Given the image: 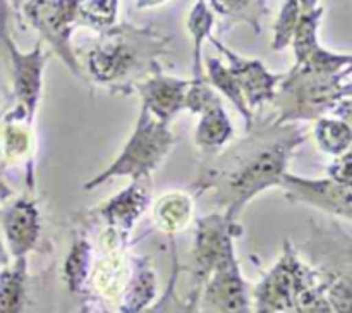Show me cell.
<instances>
[{
	"instance_id": "33",
	"label": "cell",
	"mask_w": 352,
	"mask_h": 313,
	"mask_svg": "<svg viewBox=\"0 0 352 313\" xmlns=\"http://www.w3.org/2000/svg\"><path fill=\"white\" fill-rule=\"evenodd\" d=\"M298 3L302 12H309V10L316 9L320 6V0H298Z\"/></svg>"
},
{
	"instance_id": "3",
	"label": "cell",
	"mask_w": 352,
	"mask_h": 313,
	"mask_svg": "<svg viewBox=\"0 0 352 313\" xmlns=\"http://www.w3.org/2000/svg\"><path fill=\"white\" fill-rule=\"evenodd\" d=\"M352 67L339 72H322L296 69L284 72V79L275 91L277 124H296L315 120L322 116L351 119Z\"/></svg>"
},
{
	"instance_id": "2",
	"label": "cell",
	"mask_w": 352,
	"mask_h": 313,
	"mask_svg": "<svg viewBox=\"0 0 352 313\" xmlns=\"http://www.w3.org/2000/svg\"><path fill=\"white\" fill-rule=\"evenodd\" d=\"M168 38L148 28L116 24L102 31L98 43L86 54V71L93 83L113 93L133 91L167 54Z\"/></svg>"
},
{
	"instance_id": "11",
	"label": "cell",
	"mask_w": 352,
	"mask_h": 313,
	"mask_svg": "<svg viewBox=\"0 0 352 313\" xmlns=\"http://www.w3.org/2000/svg\"><path fill=\"white\" fill-rule=\"evenodd\" d=\"M151 196H153L151 177H141L131 179L122 191L103 202L96 212L105 224V236L127 246L138 220L150 206Z\"/></svg>"
},
{
	"instance_id": "15",
	"label": "cell",
	"mask_w": 352,
	"mask_h": 313,
	"mask_svg": "<svg viewBox=\"0 0 352 313\" xmlns=\"http://www.w3.org/2000/svg\"><path fill=\"white\" fill-rule=\"evenodd\" d=\"M2 155L6 162L26 160V188L33 193L34 189V153H36V136L33 122L26 119L24 114L12 109L3 117L2 133Z\"/></svg>"
},
{
	"instance_id": "21",
	"label": "cell",
	"mask_w": 352,
	"mask_h": 313,
	"mask_svg": "<svg viewBox=\"0 0 352 313\" xmlns=\"http://www.w3.org/2000/svg\"><path fill=\"white\" fill-rule=\"evenodd\" d=\"M28 292V258H12L0 270V313H24Z\"/></svg>"
},
{
	"instance_id": "37",
	"label": "cell",
	"mask_w": 352,
	"mask_h": 313,
	"mask_svg": "<svg viewBox=\"0 0 352 313\" xmlns=\"http://www.w3.org/2000/svg\"><path fill=\"white\" fill-rule=\"evenodd\" d=\"M201 313H208V312H206V310H201Z\"/></svg>"
},
{
	"instance_id": "28",
	"label": "cell",
	"mask_w": 352,
	"mask_h": 313,
	"mask_svg": "<svg viewBox=\"0 0 352 313\" xmlns=\"http://www.w3.org/2000/svg\"><path fill=\"white\" fill-rule=\"evenodd\" d=\"M330 275L320 277L318 281L311 282L299 292L291 313H333L329 299H327L325 289L329 284Z\"/></svg>"
},
{
	"instance_id": "1",
	"label": "cell",
	"mask_w": 352,
	"mask_h": 313,
	"mask_svg": "<svg viewBox=\"0 0 352 313\" xmlns=\"http://www.w3.org/2000/svg\"><path fill=\"white\" fill-rule=\"evenodd\" d=\"M306 140L308 133L296 124H263L254 116L248 136L205 162L191 188L212 195L223 215L239 222L243 210L258 195L278 188L292 155Z\"/></svg>"
},
{
	"instance_id": "12",
	"label": "cell",
	"mask_w": 352,
	"mask_h": 313,
	"mask_svg": "<svg viewBox=\"0 0 352 313\" xmlns=\"http://www.w3.org/2000/svg\"><path fill=\"white\" fill-rule=\"evenodd\" d=\"M208 41L227 58V67L239 85L248 109L256 116V110L260 107H263L265 103H272L278 85L284 79V72L268 71L263 62L258 58L241 57L213 34L208 38Z\"/></svg>"
},
{
	"instance_id": "36",
	"label": "cell",
	"mask_w": 352,
	"mask_h": 313,
	"mask_svg": "<svg viewBox=\"0 0 352 313\" xmlns=\"http://www.w3.org/2000/svg\"><path fill=\"white\" fill-rule=\"evenodd\" d=\"M78 313H89V306L88 305H82L81 310H79Z\"/></svg>"
},
{
	"instance_id": "29",
	"label": "cell",
	"mask_w": 352,
	"mask_h": 313,
	"mask_svg": "<svg viewBox=\"0 0 352 313\" xmlns=\"http://www.w3.org/2000/svg\"><path fill=\"white\" fill-rule=\"evenodd\" d=\"M333 313H352V285L349 275H332L325 289Z\"/></svg>"
},
{
	"instance_id": "7",
	"label": "cell",
	"mask_w": 352,
	"mask_h": 313,
	"mask_svg": "<svg viewBox=\"0 0 352 313\" xmlns=\"http://www.w3.org/2000/svg\"><path fill=\"white\" fill-rule=\"evenodd\" d=\"M21 12L41 41L50 45L72 76L81 78V65L72 47V33L79 24V0H26L21 2Z\"/></svg>"
},
{
	"instance_id": "10",
	"label": "cell",
	"mask_w": 352,
	"mask_h": 313,
	"mask_svg": "<svg viewBox=\"0 0 352 313\" xmlns=\"http://www.w3.org/2000/svg\"><path fill=\"white\" fill-rule=\"evenodd\" d=\"M201 294L203 310L208 313H251L250 291L237 261L236 246L220 258Z\"/></svg>"
},
{
	"instance_id": "8",
	"label": "cell",
	"mask_w": 352,
	"mask_h": 313,
	"mask_svg": "<svg viewBox=\"0 0 352 313\" xmlns=\"http://www.w3.org/2000/svg\"><path fill=\"white\" fill-rule=\"evenodd\" d=\"M241 233L243 227L239 226V222H232L222 212L208 213L196 220L191 253V274L195 288L203 289L220 258L230 248H234V241L241 236Z\"/></svg>"
},
{
	"instance_id": "35",
	"label": "cell",
	"mask_w": 352,
	"mask_h": 313,
	"mask_svg": "<svg viewBox=\"0 0 352 313\" xmlns=\"http://www.w3.org/2000/svg\"><path fill=\"white\" fill-rule=\"evenodd\" d=\"M9 263V253H7V248L2 241V230H0V265Z\"/></svg>"
},
{
	"instance_id": "31",
	"label": "cell",
	"mask_w": 352,
	"mask_h": 313,
	"mask_svg": "<svg viewBox=\"0 0 352 313\" xmlns=\"http://www.w3.org/2000/svg\"><path fill=\"white\" fill-rule=\"evenodd\" d=\"M351 167V151H347V153L333 158V162L329 165V169H327V175H329L330 179H333V181L342 182V184H352Z\"/></svg>"
},
{
	"instance_id": "20",
	"label": "cell",
	"mask_w": 352,
	"mask_h": 313,
	"mask_svg": "<svg viewBox=\"0 0 352 313\" xmlns=\"http://www.w3.org/2000/svg\"><path fill=\"white\" fill-rule=\"evenodd\" d=\"M213 14L222 19V30L234 24L244 23L254 31L261 33V21L268 14L267 0H205Z\"/></svg>"
},
{
	"instance_id": "17",
	"label": "cell",
	"mask_w": 352,
	"mask_h": 313,
	"mask_svg": "<svg viewBox=\"0 0 352 313\" xmlns=\"http://www.w3.org/2000/svg\"><path fill=\"white\" fill-rule=\"evenodd\" d=\"M198 124L195 127L196 148L205 155H215L222 151L227 144H230L234 138V124L229 114L223 109L222 100L210 105L208 109L199 114Z\"/></svg>"
},
{
	"instance_id": "34",
	"label": "cell",
	"mask_w": 352,
	"mask_h": 313,
	"mask_svg": "<svg viewBox=\"0 0 352 313\" xmlns=\"http://www.w3.org/2000/svg\"><path fill=\"white\" fill-rule=\"evenodd\" d=\"M10 196H12V191H10L9 186H7L6 182L2 181V177H0V203L10 199Z\"/></svg>"
},
{
	"instance_id": "16",
	"label": "cell",
	"mask_w": 352,
	"mask_h": 313,
	"mask_svg": "<svg viewBox=\"0 0 352 313\" xmlns=\"http://www.w3.org/2000/svg\"><path fill=\"white\" fill-rule=\"evenodd\" d=\"M158 296V281L153 263L148 257L133 255L129 272L119 294V313H141L153 305Z\"/></svg>"
},
{
	"instance_id": "32",
	"label": "cell",
	"mask_w": 352,
	"mask_h": 313,
	"mask_svg": "<svg viewBox=\"0 0 352 313\" xmlns=\"http://www.w3.org/2000/svg\"><path fill=\"white\" fill-rule=\"evenodd\" d=\"M167 2L168 0H136V9H153V7H160Z\"/></svg>"
},
{
	"instance_id": "25",
	"label": "cell",
	"mask_w": 352,
	"mask_h": 313,
	"mask_svg": "<svg viewBox=\"0 0 352 313\" xmlns=\"http://www.w3.org/2000/svg\"><path fill=\"white\" fill-rule=\"evenodd\" d=\"M323 12H325V9L318 6L316 9L309 10V12H302L299 16L296 30L292 33L291 45H289L294 52V65L306 62L313 54H316L322 48L318 40V30Z\"/></svg>"
},
{
	"instance_id": "22",
	"label": "cell",
	"mask_w": 352,
	"mask_h": 313,
	"mask_svg": "<svg viewBox=\"0 0 352 313\" xmlns=\"http://www.w3.org/2000/svg\"><path fill=\"white\" fill-rule=\"evenodd\" d=\"M93 270V246L85 234L74 236L64 261V281L72 294H86L89 291V277Z\"/></svg>"
},
{
	"instance_id": "27",
	"label": "cell",
	"mask_w": 352,
	"mask_h": 313,
	"mask_svg": "<svg viewBox=\"0 0 352 313\" xmlns=\"http://www.w3.org/2000/svg\"><path fill=\"white\" fill-rule=\"evenodd\" d=\"M302 14L298 0H284L274 26V38H272V50L282 52L291 45L292 33L296 30L299 16Z\"/></svg>"
},
{
	"instance_id": "30",
	"label": "cell",
	"mask_w": 352,
	"mask_h": 313,
	"mask_svg": "<svg viewBox=\"0 0 352 313\" xmlns=\"http://www.w3.org/2000/svg\"><path fill=\"white\" fill-rule=\"evenodd\" d=\"M179 279V257L177 250H175V243L172 244V274L168 279V284L165 288L164 294L160 299H155L153 305L148 306L141 313H172V306L175 303V285H177Z\"/></svg>"
},
{
	"instance_id": "5",
	"label": "cell",
	"mask_w": 352,
	"mask_h": 313,
	"mask_svg": "<svg viewBox=\"0 0 352 313\" xmlns=\"http://www.w3.org/2000/svg\"><path fill=\"white\" fill-rule=\"evenodd\" d=\"M9 6L7 0H0V43L3 45L9 57L10 83L12 95L16 100L14 109L26 116L34 124L41 93H43V76L48 54L43 48V41L38 40L31 50H19L9 31Z\"/></svg>"
},
{
	"instance_id": "6",
	"label": "cell",
	"mask_w": 352,
	"mask_h": 313,
	"mask_svg": "<svg viewBox=\"0 0 352 313\" xmlns=\"http://www.w3.org/2000/svg\"><path fill=\"white\" fill-rule=\"evenodd\" d=\"M320 277L318 270L299 258L291 241H285L280 258L253 289L254 313H291L299 292Z\"/></svg>"
},
{
	"instance_id": "13",
	"label": "cell",
	"mask_w": 352,
	"mask_h": 313,
	"mask_svg": "<svg viewBox=\"0 0 352 313\" xmlns=\"http://www.w3.org/2000/svg\"><path fill=\"white\" fill-rule=\"evenodd\" d=\"M188 79L175 78L162 69L160 62L153 64L151 71L134 85L141 98V109L160 122L170 126L179 114L186 112V93Z\"/></svg>"
},
{
	"instance_id": "14",
	"label": "cell",
	"mask_w": 352,
	"mask_h": 313,
	"mask_svg": "<svg viewBox=\"0 0 352 313\" xmlns=\"http://www.w3.org/2000/svg\"><path fill=\"white\" fill-rule=\"evenodd\" d=\"M0 230L10 258H28L41 234V213L33 193L17 196L0 212Z\"/></svg>"
},
{
	"instance_id": "23",
	"label": "cell",
	"mask_w": 352,
	"mask_h": 313,
	"mask_svg": "<svg viewBox=\"0 0 352 313\" xmlns=\"http://www.w3.org/2000/svg\"><path fill=\"white\" fill-rule=\"evenodd\" d=\"M203 65H205V76L206 81L212 85V88L215 91H219L220 95L226 96L230 103L234 105V109L241 114V117L244 119V126L246 131L253 126L254 114L248 109L246 100H244L243 91H241L239 85L234 79L232 72L229 71L226 64H223L220 58L215 57H206L203 58Z\"/></svg>"
},
{
	"instance_id": "4",
	"label": "cell",
	"mask_w": 352,
	"mask_h": 313,
	"mask_svg": "<svg viewBox=\"0 0 352 313\" xmlns=\"http://www.w3.org/2000/svg\"><path fill=\"white\" fill-rule=\"evenodd\" d=\"M177 138L170 131V126L155 119L144 109H140L136 126L127 138L120 153L112 164L100 174L82 184L85 189H95L116 177H151L174 150Z\"/></svg>"
},
{
	"instance_id": "26",
	"label": "cell",
	"mask_w": 352,
	"mask_h": 313,
	"mask_svg": "<svg viewBox=\"0 0 352 313\" xmlns=\"http://www.w3.org/2000/svg\"><path fill=\"white\" fill-rule=\"evenodd\" d=\"M119 16V0H79V24L95 31L116 26Z\"/></svg>"
},
{
	"instance_id": "18",
	"label": "cell",
	"mask_w": 352,
	"mask_h": 313,
	"mask_svg": "<svg viewBox=\"0 0 352 313\" xmlns=\"http://www.w3.org/2000/svg\"><path fill=\"white\" fill-rule=\"evenodd\" d=\"M195 217V196L189 191H167L155 202L153 224L165 236L174 237L184 230Z\"/></svg>"
},
{
	"instance_id": "19",
	"label": "cell",
	"mask_w": 352,
	"mask_h": 313,
	"mask_svg": "<svg viewBox=\"0 0 352 313\" xmlns=\"http://www.w3.org/2000/svg\"><path fill=\"white\" fill-rule=\"evenodd\" d=\"M213 26H215V14L212 12L205 0H196L186 21V28L192 41V83L206 81L205 65H203V43L212 36Z\"/></svg>"
},
{
	"instance_id": "24",
	"label": "cell",
	"mask_w": 352,
	"mask_h": 313,
	"mask_svg": "<svg viewBox=\"0 0 352 313\" xmlns=\"http://www.w3.org/2000/svg\"><path fill=\"white\" fill-rule=\"evenodd\" d=\"M313 140L322 153L332 158L340 157L351 151V122L333 116L318 117L315 119V127H313Z\"/></svg>"
},
{
	"instance_id": "9",
	"label": "cell",
	"mask_w": 352,
	"mask_h": 313,
	"mask_svg": "<svg viewBox=\"0 0 352 313\" xmlns=\"http://www.w3.org/2000/svg\"><path fill=\"white\" fill-rule=\"evenodd\" d=\"M278 188L289 202L311 206L347 222L352 219V184L337 182L329 175L311 179L287 171L282 175Z\"/></svg>"
}]
</instances>
